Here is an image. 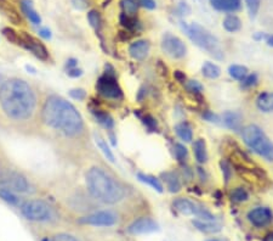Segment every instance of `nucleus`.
I'll return each instance as SVG.
<instances>
[{
	"label": "nucleus",
	"mask_w": 273,
	"mask_h": 241,
	"mask_svg": "<svg viewBox=\"0 0 273 241\" xmlns=\"http://www.w3.org/2000/svg\"><path fill=\"white\" fill-rule=\"evenodd\" d=\"M137 3L146 9H150V10L156 9V2H154V0H137Z\"/></svg>",
	"instance_id": "obj_45"
},
{
	"label": "nucleus",
	"mask_w": 273,
	"mask_h": 241,
	"mask_svg": "<svg viewBox=\"0 0 273 241\" xmlns=\"http://www.w3.org/2000/svg\"><path fill=\"white\" fill-rule=\"evenodd\" d=\"M246 8L249 10V14L251 17H255L258 15L260 4H261V0H245Z\"/></svg>",
	"instance_id": "obj_35"
},
{
	"label": "nucleus",
	"mask_w": 273,
	"mask_h": 241,
	"mask_svg": "<svg viewBox=\"0 0 273 241\" xmlns=\"http://www.w3.org/2000/svg\"><path fill=\"white\" fill-rule=\"evenodd\" d=\"M256 106L262 112H272L273 111V93H264L259 95L256 100Z\"/></svg>",
	"instance_id": "obj_21"
},
{
	"label": "nucleus",
	"mask_w": 273,
	"mask_h": 241,
	"mask_svg": "<svg viewBox=\"0 0 273 241\" xmlns=\"http://www.w3.org/2000/svg\"><path fill=\"white\" fill-rule=\"evenodd\" d=\"M193 226H195L197 229L200 230L203 233H218L221 230V226L215 222H210V220H203V219H195L193 220Z\"/></svg>",
	"instance_id": "obj_19"
},
{
	"label": "nucleus",
	"mask_w": 273,
	"mask_h": 241,
	"mask_svg": "<svg viewBox=\"0 0 273 241\" xmlns=\"http://www.w3.org/2000/svg\"><path fill=\"white\" fill-rule=\"evenodd\" d=\"M193 151H195L196 160L199 163H205L208 160V151H206V144L203 139H198L195 141L193 145Z\"/></svg>",
	"instance_id": "obj_23"
},
{
	"label": "nucleus",
	"mask_w": 273,
	"mask_h": 241,
	"mask_svg": "<svg viewBox=\"0 0 273 241\" xmlns=\"http://www.w3.org/2000/svg\"><path fill=\"white\" fill-rule=\"evenodd\" d=\"M0 199H3L10 205L14 206H19L21 205V200L16 195L14 190L11 189L9 186H6L3 180H0Z\"/></svg>",
	"instance_id": "obj_17"
},
{
	"label": "nucleus",
	"mask_w": 273,
	"mask_h": 241,
	"mask_svg": "<svg viewBox=\"0 0 273 241\" xmlns=\"http://www.w3.org/2000/svg\"><path fill=\"white\" fill-rule=\"evenodd\" d=\"M70 95L75 100H84L85 97H87V94H85V91L83 89H72L70 91Z\"/></svg>",
	"instance_id": "obj_40"
},
{
	"label": "nucleus",
	"mask_w": 273,
	"mask_h": 241,
	"mask_svg": "<svg viewBox=\"0 0 273 241\" xmlns=\"http://www.w3.org/2000/svg\"><path fill=\"white\" fill-rule=\"evenodd\" d=\"M21 212L28 220L43 222L50 219L51 207L43 200H31L22 205Z\"/></svg>",
	"instance_id": "obj_6"
},
{
	"label": "nucleus",
	"mask_w": 273,
	"mask_h": 241,
	"mask_svg": "<svg viewBox=\"0 0 273 241\" xmlns=\"http://www.w3.org/2000/svg\"><path fill=\"white\" fill-rule=\"evenodd\" d=\"M0 106L12 120H27L35 107V97L22 79H10L0 87Z\"/></svg>",
	"instance_id": "obj_1"
},
{
	"label": "nucleus",
	"mask_w": 273,
	"mask_h": 241,
	"mask_svg": "<svg viewBox=\"0 0 273 241\" xmlns=\"http://www.w3.org/2000/svg\"><path fill=\"white\" fill-rule=\"evenodd\" d=\"M3 34L5 35L8 41L14 43V44L19 45V33L15 32L12 28H4L3 29Z\"/></svg>",
	"instance_id": "obj_36"
},
{
	"label": "nucleus",
	"mask_w": 273,
	"mask_h": 241,
	"mask_svg": "<svg viewBox=\"0 0 273 241\" xmlns=\"http://www.w3.org/2000/svg\"><path fill=\"white\" fill-rule=\"evenodd\" d=\"M222 121L227 128L233 131H239L241 129V124H242V118L238 114L232 111H226L225 114L222 115Z\"/></svg>",
	"instance_id": "obj_18"
},
{
	"label": "nucleus",
	"mask_w": 273,
	"mask_h": 241,
	"mask_svg": "<svg viewBox=\"0 0 273 241\" xmlns=\"http://www.w3.org/2000/svg\"><path fill=\"white\" fill-rule=\"evenodd\" d=\"M72 4L78 10H85L89 5L88 0H72Z\"/></svg>",
	"instance_id": "obj_44"
},
{
	"label": "nucleus",
	"mask_w": 273,
	"mask_h": 241,
	"mask_svg": "<svg viewBox=\"0 0 273 241\" xmlns=\"http://www.w3.org/2000/svg\"><path fill=\"white\" fill-rule=\"evenodd\" d=\"M231 199L236 202H244L249 199V193L244 188H236L231 193Z\"/></svg>",
	"instance_id": "obj_32"
},
{
	"label": "nucleus",
	"mask_w": 273,
	"mask_h": 241,
	"mask_svg": "<svg viewBox=\"0 0 273 241\" xmlns=\"http://www.w3.org/2000/svg\"><path fill=\"white\" fill-rule=\"evenodd\" d=\"M175 131H176V134L179 135L182 140H185L186 143H188L193 139V132H192V128H191V125L188 123H186V122H182V123H179L175 127Z\"/></svg>",
	"instance_id": "obj_25"
},
{
	"label": "nucleus",
	"mask_w": 273,
	"mask_h": 241,
	"mask_svg": "<svg viewBox=\"0 0 273 241\" xmlns=\"http://www.w3.org/2000/svg\"><path fill=\"white\" fill-rule=\"evenodd\" d=\"M88 21L91 27H93L94 29H96V31L101 27V16L96 10H91V11H89Z\"/></svg>",
	"instance_id": "obj_33"
},
{
	"label": "nucleus",
	"mask_w": 273,
	"mask_h": 241,
	"mask_svg": "<svg viewBox=\"0 0 273 241\" xmlns=\"http://www.w3.org/2000/svg\"><path fill=\"white\" fill-rule=\"evenodd\" d=\"M221 168H222L223 176H225V180L228 181L229 180V177H231V174H232L231 167H229V164L227 163L226 161H222V162H221Z\"/></svg>",
	"instance_id": "obj_41"
},
{
	"label": "nucleus",
	"mask_w": 273,
	"mask_h": 241,
	"mask_svg": "<svg viewBox=\"0 0 273 241\" xmlns=\"http://www.w3.org/2000/svg\"><path fill=\"white\" fill-rule=\"evenodd\" d=\"M159 229V226L156 220H153L152 218L142 217L139 219L134 220L128 228V232L133 235H141V234H150L153 232H157Z\"/></svg>",
	"instance_id": "obj_11"
},
{
	"label": "nucleus",
	"mask_w": 273,
	"mask_h": 241,
	"mask_svg": "<svg viewBox=\"0 0 273 241\" xmlns=\"http://www.w3.org/2000/svg\"><path fill=\"white\" fill-rule=\"evenodd\" d=\"M209 241H220V240H209Z\"/></svg>",
	"instance_id": "obj_55"
},
{
	"label": "nucleus",
	"mask_w": 273,
	"mask_h": 241,
	"mask_svg": "<svg viewBox=\"0 0 273 241\" xmlns=\"http://www.w3.org/2000/svg\"><path fill=\"white\" fill-rule=\"evenodd\" d=\"M228 72L232 78L238 79V81H243V79L248 76V68H246L245 66H241V65L229 66Z\"/></svg>",
	"instance_id": "obj_29"
},
{
	"label": "nucleus",
	"mask_w": 273,
	"mask_h": 241,
	"mask_svg": "<svg viewBox=\"0 0 273 241\" xmlns=\"http://www.w3.org/2000/svg\"><path fill=\"white\" fill-rule=\"evenodd\" d=\"M43 121L67 135H77L83 129V118L71 102L60 97H50L43 107Z\"/></svg>",
	"instance_id": "obj_2"
},
{
	"label": "nucleus",
	"mask_w": 273,
	"mask_h": 241,
	"mask_svg": "<svg viewBox=\"0 0 273 241\" xmlns=\"http://www.w3.org/2000/svg\"><path fill=\"white\" fill-rule=\"evenodd\" d=\"M52 241H79L78 239H75L74 236L68 235V234H58L56 235Z\"/></svg>",
	"instance_id": "obj_42"
},
{
	"label": "nucleus",
	"mask_w": 273,
	"mask_h": 241,
	"mask_svg": "<svg viewBox=\"0 0 273 241\" xmlns=\"http://www.w3.org/2000/svg\"><path fill=\"white\" fill-rule=\"evenodd\" d=\"M137 178H139V180L142 181V183H146V184H149L150 187H152L154 190L158 191V193H163L162 183H160L159 179H157L156 177L149 176V174L139 173L137 174Z\"/></svg>",
	"instance_id": "obj_26"
},
{
	"label": "nucleus",
	"mask_w": 273,
	"mask_h": 241,
	"mask_svg": "<svg viewBox=\"0 0 273 241\" xmlns=\"http://www.w3.org/2000/svg\"><path fill=\"white\" fill-rule=\"evenodd\" d=\"M210 4L218 11L236 12L241 9L242 0H210Z\"/></svg>",
	"instance_id": "obj_14"
},
{
	"label": "nucleus",
	"mask_w": 273,
	"mask_h": 241,
	"mask_svg": "<svg viewBox=\"0 0 273 241\" xmlns=\"http://www.w3.org/2000/svg\"><path fill=\"white\" fill-rule=\"evenodd\" d=\"M187 154H188V151H187L185 145H182V144L175 145V156L177 160L183 161L187 157Z\"/></svg>",
	"instance_id": "obj_37"
},
{
	"label": "nucleus",
	"mask_w": 273,
	"mask_h": 241,
	"mask_svg": "<svg viewBox=\"0 0 273 241\" xmlns=\"http://www.w3.org/2000/svg\"><path fill=\"white\" fill-rule=\"evenodd\" d=\"M144 124L147 125V127L150 128V129H154V128L157 127V122L153 120L152 117L151 116H147V117H144Z\"/></svg>",
	"instance_id": "obj_47"
},
{
	"label": "nucleus",
	"mask_w": 273,
	"mask_h": 241,
	"mask_svg": "<svg viewBox=\"0 0 273 241\" xmlns=\"http://www.w3.org/2000/svg\"><path fill=\"white\" fill-rule=\"evenodd\" d=\"M2 82H3V76L2 75H0V87H2Z\"/></svg>",
	"instance_id": "obj_53"
},
{
	"label": "nucleus",
	"mask_w": 273,
	"mask_h": 241,
	"mask_svg": "<svg viewBox=\"0 0 273 241\" xmlns=\"http://www.w3.org/2000/svg\"><path fill=\"white\" fill-rule=\"evenodd\" d=\"M181 27L185 31L187 37L195 43L196 45H198L203 50L208 51L216 60H222L223 51L221 45H220L219 39L212 34L208 29L204 28L203 26L198 24L187 25L185 22H181Z\"/></svg>",
	"instance_id": "obj_4"
},
{
	"label": "nucleus",
	"mask_w": 273,
	"mask_h": 241,
	"mask_svg": "<svg viewBox=\"0 0 273 241\" xmlns=\"http://www.w3.org/2000/svg\"><path fill=\"white\" fill-rule=\"evenodd\" d=\"M87 186L95 199L104 203H117L124 197V189L116 180L98 167H93L87 173Z\"/></svg>",
	"instance_id": "obj_3"
},
{
	"label": "nucleus",
	"mask_w": 273,
	"mask_h": 241,
	"mask_svg": "<svg viewBox=\"0 0 273 241\" xmlns=\"http://www.w3.org/2000/svg\"><path fill=\"white\" fill-rule=\"evenodd\" d=\"M67 73L72 78H77V77H80V76L83 75V71H81L80 68L74 67V68H71V70H68Z\"/></svg>",
	"instance_id": "obj_46"
},
{
	"label": "nucleus",
	"mask_w": 273,
	"mask_h": 241,
	"mask_svg": "<svg viewBox=\"0 0 273 241\" xmlns=\"http://www.w3.org/2000/svg\"><path fill=\"white\" fill-rule=\"evenodd\" d=\"M264 241H273V233H269V234H267V235L265 236Z\"/></svg>",
	"instance_id": "obj_52"
},
{
	"label": "nucleus",
	"mask_w": 273,
	"mask_h": 241,
	"mask_svg": "<svg viewBox=\"0 0 273 241\" xmlns=\"http://www.w3.org/2000/svg\"><path fill=\"white\" fill-rule=\"evenodd\" d=\"M248 219L253 226L262 228L272 222L273 213L267 207H256V209L249 211Z\"/></svg>",
	"instance_id": "obj_12"
},
{
	"label": "nucleus",
	"mask_w": 273,
	"mask_h": 241,
	"mask_svg": "<svg viewBox=\"0 0 273 241\" xmlns=\"http://www.w3.org/2000/svg\"><path fill=\"white\" fill-rule=\"evenodd\" d=\"M19 45L33 52V54L37 56L38 59H40V60H48L49 54L47 48H45L38 39L27 34L26 32L19 33Z\"/></svg>",
	"instance_id": "obj_10"
},
{
	"label": "nucleus",
	"mask_w": 273,
	"mask_h": 241,
	"mask_svg": "<svg viewBox=\"0 0 273 241\" xmlns=\"http://www.w3.org/2000/svg\"><path fill=\"white\" fill-rule=\"evenodd\" d=\"M21 6H22V10H24L26 16H27V17L29 18V21H31L33 25H40L41 24L40 16H39L38 12L35 11V9L33 8L32 0H22Z\"/></svg>",
	"instance_id": "obj_20"
},
{
	"label": "nucleus",
	"mask_w": 273,
	"mask_h": 241,
	"mask_svg": "<svg viewBox=\"0 0 273 241\" xmlns=\"http://www.w3.org/2000/svg\"><path fill=\"white\" fill-rule=\"evenodd\" d=\"M162 178L166 183V187L170 193H177V191H180L181 189L180 179L174 172H166V173H163Z\"/></svg>",
	"instance_id": "obj_22"
},
{
	"label": "nucleus",
	"mask_w": 273,
	"mask_h": 241,
	"mask_svg": "<svg viewBox=\"0 0 273 241\" xmlns=\"http://www.w3.org/2000/svg\"><path fill=\"white\" fill-rule=\"evenodd\" d=\"M121 9H123L124 14L134 16L137 12V8H139V3L136 0H121Z\"/></svg>",
	"instance_id": "obj_31"
},
{
	"label": "nucleus",
	"mask_w": 273,
	"mask_h": 241,
	"mask_svg": "<svg viewBox=\"0 0 273 241\" xmlns=\"http://www.w3.org/2000/svg\"><path fill=\"white\" fill-rule=\"evenodd\" d=\"M41 241H50V240H49V239H48V237H45V239H43Z\"/></svg>",
	"instance_id": "obj_54"
},
{
	"label": "nucleus",
	"mask_w": 273,
	"mask_h": 241,
	"mask_svg": "<svg viewBox=\"0 0 273 241\" xmlns=\"http://www.w3.org/2000/svg\"><path fill=\"white\" fill-rule=\"evenodd\" d=\"M95 141H96L97 146L102 151V154H103L104 156L107 157V160H110L111 162H114V161H116V158H114V155H113V153H112V150L110 149V146L107 145L106 141H104L103 138H101L100 135L95 134Z\"/></svg>",
	"instance_id": "obj_28"
},
{
	"label": "nucleus",
	"mask_w": 273,
	"mask_h": 241,
	"mask_svg": "<svg viewBox=\"0 0 273 241\" xmlns=\"http://www.w3.org/2000/svg\"><path fill=\"white\" fill-rule=\"evenodd\" d=\"M203 118L204 120L209 121V122H214V123H218L219 122V117L216 116L215 114H213L212 111H206L203 114Z\"/></svg>",
	"instance_id": "obj_43"
},
{
	"label": "nucleus",
	"mask_w": 273,
	"mask_h": 241,
	"mask_svg": "<svg viewBox=\"0 0 273 241\" xmlns=\"http://www.w3.org/2000/svg\"><path fill=\"white\" fill-rule=\"evenodd\" d=\"M94 115H95V117H96V120L98 121V123H101L103 127H106L107 129H112V128L114 127L113 118H112L108 114H106V112L96 110V111H94Z\"/></svg>",
	"instance_id": "obj_30"
},
{
	"label": "nucleus",
	"mask_w": 273,
	"mask_h": 241,
	"mask_svg": "<svg viewBox=\"0 0 273 241\" xmlns=\"http://www.w3.org/2000/svg\"><path fill=\"white\" fill-rule=\"evenodd\" d=\"M174 76H175V78L179 82H185L186 81V76L183 75L181 71H175V73H174Z\"/></svg>",
	"instance_id": "obj_49"
},
{
	"label": "nucleus",
	"mask_w": 273,
	"mask_h": 241,
	"mask_svg": "<svg viewBox=\"0 0 273 241\" xmlns=\"http://www.w3.org/2000/svg\"><path fill=\"white\" fill-rule=\"evenodd\" d=\"M203 76H205L206 78L210 79H215L218 78L220 75H221V70L218 65L213 64V62H205L202 67Z\"/></svg>",
	"instance_id": "obj_27"
},
{
	"label": "nucleus",
	"mask_w": 273,
	"mask_h": 241,
	"mask_svg": "<svg viewBox=\"0 0 273 241\" xmlns=\"http://www.w3.org/2000/svg\"><path fill=\"white\" fill-rule=\"evenodd\" d=\"M266 42H267V44L269 47H273V35H268V37H266Z\"/></svg>",
	"instance_id": "obj_51"
},
{
	"label": "nucleus",
	"mask_w": 273,
	"mask_h": 241,
	"mask_svg": "<svg viewBox=\"0 0 273 241\" xmlns=\"http://www.w3.org/2000/svg\"><path fill=\"white\" fill-rule=\"evenodd\" d=\"M242 138L244 143L256 154L267 161H273V143L261 128L255 124L246 125L242 129Z\"/></svg>",
	"instance_id": "obj_5"
},
{
	"label": "nucleus",
	"mask_w": 273,
	"mask_h": 241,
	"mask_svg": "<svg viewBox=\"0 0 273 241\" xmlns=\"http://www.w3.org/2000/svg\"><path fill=\"white\" fill-rule=\"evenodd\" d=\"M97 91L101 95H103L104 98L110 99H120L121 95V89L117 83V79L114 77V75L106 73L104 76L98 79L96 84Z\"/></svg>",
	"instance_id": "obj_8"
},
{
	"label": "nucleus",
	"mask_w": 273,
	"mask_h": 241,
	"mask_svg": "<svg viewBox=\"0 0 273 241\" xmlns=\"http://www.w3.org/2000/svg\"><path fill=\"white\" fill-rule=\"evenodd\" d=\"M222 26H223V28H225L227 32L235 33V32L239 31V29H241L242 22H241V20H239L238 16L228 15V16H226L225 20H223Z\"/></svg>",
	"instance_id": "obj_24"
},
{
	"label": "nucleus",
	"mask_w": 273,
	"mask_h": 241,
	"mask_svg": "<svg viewBox=\"0 0 273 241\" xmlns=\"http://www.w3.org/2000/svg\"><path fill=\"white\" fill-rule=\"evenodd\" d=\"M187 88H188L191 91H193V93H202L203 91V85L200 84L198 81H188Z\"/></svg>",
	"instance_id": "obj_39"
},
{
	"label": "nucleus",
	"mask_w": 273,
	"mask_h": 241,
	"mask_svg": "<svg viewBox=\"0 0 273 241\" xmlns=\"http://www.w3.org/2000/svg\"><path fill=\"white\" fill-rule=\"evenodd\" d=\"M150 43L147 41H136L130 45L129 54L135 60H143L150 52Z\"/></svg>",
	"instance_id": "obj_15"
},
{
	"label": "nucleus",
	"mask_w": 273,
	"mask_h": 241,
	"mask_svg": "<svg viewBox=\"0 0 273 241\" xmlns=\"http://www.w3.org/2000/svg\"><path fill=\"white\" fill-rule=\"evenodd\" d=\"M174 207L177 212L181 214H185V216H196L197 211H198V205H196L192 201L187 199H177L174 201Z\"/></svg>",
	"instance_id": "obj_16"
},
{
	"label": "nucleus",
	"mask_w": 273,
	"mask_h": 241,
	"mask_svg": "<svg viewBox=\"0 0 273 241\" xmlns=\"http://www.w3.org/2000/svg\"><path fill=\"white\" fill-rule=\"evenodd\" d=\"M256 83H258V76L255 73L246 76V77L243 79V87L244 88L253 87V85H255Z\"/></svg>",
	"instance_id": "obj_38"
},
{
	"label": "nucleus",
	"mask_w": 273,
	"mask_h": 241,
	"mask_svg": "<svg viewBox=\"0 0 273 241\" xmlns=\"http://www.w3.org/2000/svg\"><path fill=\"white\" fill-rule=\"evenodd\" d=\"M118 222V216L113 211H100L89 214L79 219L80 224H88L94 227H112Z\"/></svg>",
	"instance_id": "obj_7"
},
{
	"label": "nucleus",
	"mask_w": 273,
	"mask_h": 241,
	"mask_svg": "<svg viewBox=\"0 0 273 241\" xmlns=\"http://www.w3.org/2000/svg\"><path fill=\"white\" fill-rule=\"evenodd\" d=\"M77 65H78V61L75 60V59H70V60L67 61V67H68V70H71V68L77 67Z\"/></svg>",
	"instance_id": "obj_50"
},
{
	"label": "nucleus",
	"mask_w": 273,
	"mask_h": 241,
	"mask_svg": "<svg viewBox=\"0 0 273 241\" xmlns=\"http://www.w3.org/2000/svg\"><path fill=\"white\" fill-rule=\"evenodd\" d=\"M3 181L11 188L15 193H27L29 191V184L25 177L18 173H10V176L5 177Z\"/></svg>",
	"instance_id": "obj_13"
},
{
	"label": "nucleus",
	"mask_w": 273,
	"mask_h": 241,
	"mask_svg": "<svg viewBox=\"0 0 273 241\" xmlns=\"http://www.w3.org/2000/svg\"><path fill=\"white\" fill-rule=\"evenodd\" d=\"M120 24L128 29H135L137 27V25H139V22H137V20L134 16L123 14L120 16Z\"/></svg>",
	"instance_id": "obj_34"
},
{
	"label": "nucleus",
	"mask_w": 273,
	"mask_h": 241,
	"mask_svg": "<svg viewBox=\"0 0 273 241\" xmlns=\"http://www.w3.org/2000/svg\"><path fill=\"white\" fill-rule=\"evenodd\" d=\"M162 49L167 56L174 59L183 58L187 52L185 43L181 41L180 38H177L176 35L170 34V33H166V34L163 35Z\"/></svg>",
	"instance_id": "obj_9"
},
{
	"label": "nucleus",
	"mask_w": 273,
	"mask_h": 241,
	"mask_svg": "<svg viewBox=\"0 0 273 241\" xmlns=\"http://www.w3.org/2000/svg\"><path fill=\"white\" fill-rule=\"evenodd\" d=\"M39 34L45 39H51V32H50V29H48V28H41L40 31H39Z\"/></svg>",
	"instance_id": "obj_48"
}]
</instances>
